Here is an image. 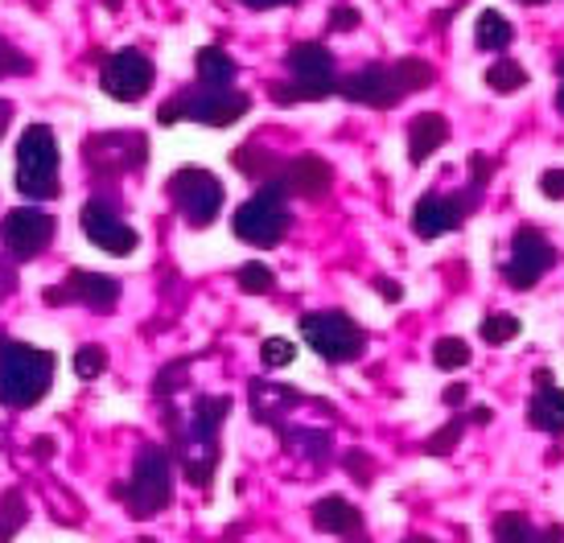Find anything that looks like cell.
Returning <instances> with one entry per match:
<instances>
[{
	"instance_id": "33",
	"label": "cell",
	"mask_w": 564,
	"mask_h": 543,
	"mask_svg": "<svg viewBox=\"0 0 564 543\" xmlns=\"http://www.w3.org/2000/svg\"><path fill=\"white\" fill-rule=\"evenodd\" d=\"M478 334H482L490 346H507L511 338H519V317H511V313H490V317H482Z\"/></svg>"
},
{
	"instance_id": "3",
	"label": "cell",
	"mask_w": 564,
	"mask_h": 543,
	"mask_svg": "<svg viewBox=\"0 0 564 543\" xmlns=\"http://www.w3.org/2000/svg\"><path fill=\"white\" fill-rule=\"evenodd\" d=\"M173 490H177V457L173 449L161 445H144L132 461V478L120 486L116 495L124 498V511L132 519H158L161 511L173 507Z\"/></svg>"
},
{
	"instance_id": "45",
	"label": "cell",
	"mask_w": 564,
	"mask_h": 543,
	"mask_svg": "<svg viewBox=\"0 0 564 543\" xmlns=\"http://www.w3.org/2000/svg\"><path fill=\"white\" fill-rule=\"evenodd\" d=\"M248 9H281V4H297V0H239Z\"/></svg>"
},
{
	"instance_id": "5",
	"label": "cell",
	"mask_w": 564,
	"mask_h": 543,
	"mask_svg": "<svg viewBox=\"0 0 564 543\" xmlns=\"http://www.w3.org/2000/svg\"><path fill=\"white\" fill-rule=\"evenodd\" d=\"M251 111L248 91H236V87H189V91L173 95L158 108V124H177V120H194V124L206 128H227L243 120Z\"/></svg>"
},
{
	"instance_id": "8",
	"label": "cell",
	"mask_w": 564,
	"mask_h": 543,
	"mask_svg": "<svg viewBox=\"0 0 564 543\" xmlns=\"http://www.w3.org/2000/svg\"><path fill=\"white\" fill-rule=\"evenodd\" d=\"M301 338H305V346H310L314 355L326 358V362H355V358L367 350L362 326L338 309L301 313Z\"/></svg>"
},
{
	"instance_id": "22",
	"label": "cell",
	"mask_w": 564,
	"mask_h": 543,
	"mask_svg": "<svg viewBox=\"0 0 564 543\" xmlns=\"http://www.w3.org/2000/svg\"><path fill=\"white\" fill-rule=\"evenodd\" d=\"M528 424L540 428V433L561 436L564 433V388H540L528 400Z\"/></svg>"
},
{
	"instance_id": "11",
	"label": "cell",
	"mask_w": 564,
	"mask_h": 543,
	"mask_svg": "<svg viewBox=\"0 0 564 543\" xmlns=\"http://www.w3.org/2000/svg\"><path fill=\"white\" fill-rule=\"evenodd\" d=\"M149 156V137L144 132H95L83 144V161L91 173H108V177H124L137 173Z\"/></svg>"
},
{
	"instance_id": "19",
	"label": "cell",
	"mask_w": 564,
	"mask_h": 543,
	"mask_svg": "<svg viewBox=\"0 0 564 543\" xmlns=\"http://www.w3.org/2000/svg\"><path fill=\"white\" fill-rule=\"evenodd\" d=\"M281 182L289 186V194L317 203V198H326L329 186H334V165H329L326 156H317V153L293 156V161H284Z\"/></svg>"
},
{
	"instance_id": "41",
	"label": "cell",
	"mask_w": 564,
	"mask_h": 543,
	"mask_svg": "<svg viewBox=\"0 0 564 543\" xmlns=\"http://www.w3.org/2000/svg\"><path fill=\"white\" fill-rule=\"evenodd\" d=\"M17 293V272L9 260H0V305H4V296Z\"/></svg>"
},
{
	"instance_id": "29",
	"label": "cell",
	"mask_w": 564,
	"mask_h": 543,
	"mask_svg": "<svg viewBox=\"0 0 564 543\" xmlns=\"http://www.w3.org/2000/svg\"><path fill=\"white\" fill-rule=\"evenodd\" d=\"M495 543H540V531L532 528L528 514L507 511L495 519Z\"/></svg>"
},
{
	"instance_id": "25",
	"label": "cell",
	"mask_w": 564,
	"mask_h": 543,
	"mask_svg": "<svg viewBox=\"0 0 564 543\" xmlns=\"http://www.w3.org/2000/svg\"><path fill=\"white\" fill-rule=\"evenodd\" d=\"M276 433L284 436V449L297 453L301 461H314V466H326L329 461V433L326 428H293V424H281Z\"/></svg>"
},
{
	"instance_id": "51",
	"label": "cell",
	"mask_w": 564,
	"mask_h": 543,
	"mask_svg": "<svg viewBox=\"0 0 564 543\" xmlns=\"http://www.w3.org/2000/svg\"><path fill=\"white\" fill-rule=\"evenodd\" d=\"M30 4H33V9H46L50 0H30Z\"/></svg>"
},
{
	"instance_id": "23",
	"label": "cell",
	"mask_w": 564,
	"mask_h": 543,
	"mask_svg": "<svg viewBox=\"0 0 564 543\" xmlns=\"http://www.w3.org/2000/svg\"><path fill=\"white\" fill-rule=\"evenodd\" d=\"M194 70H198V83L203 87H236L239 66L236 58L223 46H203L194 54Z\"/></svg>"
},
{
	"instance_id": "14",
	"label": "cell",
	"mask_w": 564,
	"mask_h": 543,
	"mask_svg": "<svg viewBox=\"0 0 564 543\" xmlns=\"http://www.w3.org/2000/svg\"><path fill=\"white\" fill-rule=\"evenodd\" d=\"M478 198H482V186H470L462 189V194L429 189V194H421L416 210H412V231L421 235V239H437V235L454 231L462 218H470L478 210Z\"/></svg>"
},
{
	"instance_id": "16",
	"label": "cell",
	"mask_w": 564,
	"mask_h": 543,
	"mask_svg": "<svg viewBox=\"0 0 564 543\" xmlns=\"http://www.w3.org/2000/svg\"><path fill=\"white\" fill-rule=\"evenodd\" d=\"M83 235L91 239L99 251H108V256H132L137 251V243H141V235L128 227L124 218L116 215L108 203H99V198H91V203L83 206Z\"/></svg>"
},
{
	"instance_id": "12",
	"label": "cell",
	"mask_w": 564,
	"mask_h": 543,
	"mask_svg": "<svg viewBox=\"0 0 564 543\" xmlns=\"http://www.w3.org/2000/svg\"><path fill=\"white\" fill-rule=\"evenodd\" d=\"M552 264H556V248L544 239L540 227L523 222L516 231V239H511V260L502 264V280L511 289H519V293H528V289H535L540 280L549 276Z\"/></svg>"
},
{
	"instance_id": "36",
	"label": "cell",
	"mask_w": 564,
	"mask_h": 543,
	"mask_svg": "<svg viewBox=\"0 0 564 543\" xmlns=\"http://www.w3.org/2000/svg\"><path fill=\"white\" fill-rule=\"evenodd\" d=\"M297 358V346L289 338H264L260 341V362H264L268 371H281V367H289Z\"/></svg>"
},
{
	"instance_id": "54",
	"label": "cell",
	"mask_w": 564,
	"mask_h": 543,
	"mask_svg": "<svg viewBox=\"0 0 564 543\" xmlns=\"http://www.w3.org/2000/svg\"><path fill=\"white\" fill-rule=\"evenodd\" d=\"M404 543H429V540H404Z\"/></svg>"
},
{
	"instance_id": "7",
	"label": "cell",
	"mask_w": 564,
	"mask_h": 543,
	"mask_svg": "<svg viewBox=\"0 0 564 543\" xmlns=\"http://www.w3.org/2000/svg\"><path fill=\"white\" fill-rule=\"evenodd\" d=\"M165 194H170V203L177 206V215L186 218L194 231L210 227V222L219 218L223 203H227L223 182L210 170H203V165H182V170L165 182Z\"/></svg>"
},
{
	"instance_id": "46",
	"label": "cell",
	"mask_w": 564,
	"mask_h": 543,
	"mask_svg": "<svg viewBox=\"0 0 564 543\" xmlns=\"http://www.w3.org/2000/svg\"><path fill=\"white\" fill-rule=\"evenodd\" d=\"M540 543H564V528H561V523H552V528L540 535Z\"/></svg>"
},
{
	"instance_id": "44",
	"label": "cell",
	"mask_w": 564,
	"mask_h": 543,
	"mask_svg": "<svg viewBox=\"0 0 564 543\" xmlns=\"http://www.w3.org/2000/svg\"><path fill=\"white\" fill-rule=\"evenodd\" d=\"M376 289L388 296L392 305H400V296H404V293H400V284H392V280H383V276H376Z\"/></svg>"
},
{
	"instance_id": "15",
	"label": "cell",
	"mask_w": 564,
	"mask_h": 543,
	"mask_svg": "<svg viewBox=\"0 0 564 543\" xmlns=\"http://www.w3.org/2000/svg\"><path fill=\"white\" fill-rule=\"evenodd\" d=\"M42 296H46V305H87L91 313H111L120 301V280L75 268V272H66L63 284H50Z\"/></svg>"
},
{
	"instance_id": "18",
	"label": "cell",
	"mask_w": 564,
	"mask_h": 543,
	"mask_svg": "<svg viewBox=\"0 0 564 543\" xmlns=\"http://www.w3.org/2000/svg\"><path fill=\"white\" fill-rule=\"evenodd\" d=\"M314 528L334 535L338 543H371L362 528V511L343 495H326L314 502Z\"/></svg>"
},
{
	"instance_id": "43",
	"label": "cell",
	"mask_w": 564,
	"mask_h": 543,
	"mask_svg": "<svg viewBox=\"0 0 564 543\" xmlns=\"http://www.w3.org/2000/svg\"><path fill=\"white\" fill-rule=\"evenodd\" d=\"M490 182V156H474V186H486Z\"/></svg>"
},
{
	"instance_id": "37",
	"label": "cell",
	"mask_w": 564,
	"mask_h": 543,
	"mask_svg": "<svg viewBox=\"0 0 564 543\" xmlns=\"http://www.w3.org/2000/svg\"><path fill=\"white\" fill-rule=\"evenodd\" d=\"M343 469L359 481V486H371V481H376V474H379L376 457H371L367 449H346L343 453Z\"/></svg>"
},
{
	"instance_id": "49",
	"label": "cell",
	"mask_w": 564,
	"mask_h": 543,
	"mask_svg": "<svg viewBox=\"0 0 564 543\" xmlns=\"http://www.w3.org/2000/svg\"><path fill=\"white\" fill-rule=\"evenodd\" d=\"M556 108H561V116H564V83H561V91H556Z\"/></svg>"
},
{
	"instance_id": "28",
	"label": "cell",
	"mask_w": 564,
	"mask_h": 543,
	"mask_svg": "<svg viewBox=\"0 0 564 543\" xmlns=\"http://www.w3.org/2000/svg\"><path fill=\"white\" fill-rule=\"evenodd\" d=\"M392 75L404 95L424 91V87L437 83V70H433V63H424V58H400V63H392Z\"/></svg>"
},
{
	"instance_id": "17",
	"label": "cell",
	"mask_w": 564,
	"mask_h": 543,
	"mask_svg": "<svg viewBox=\"0 0 564 543\" xmlns=\"http://www.w3.org/2000/svg\"><path fill=\"white\" fill-rule=\"evenodd\" d=\"M338 95L350 99V104H367V108H392L395 99H404L400 83H395L392 66L383 63H367L359 70L338 78Z\"/></svg>"
},
{
	"instance_id": "42",
	"label": "cell",
	"mask_w": 564,
	"mask_h": 543,
	"mask_svg": "<svg viewBox=\"0 0 564 543\" xmlns=\"http://www.w3.org/2000/svg\"><path fill=\"white\" fill-rule=\"evenodd\" d=\"M441 400H445V404H449V408H462V404H466V400H470V383H449V388H445V395H441Z\"/></svg>"
},
{
	"instance_id": "32",
	"label": "cell",
	"mask_w": 564,
	"mask_h": 543,
	"mask_svg": "<svg viewBox=\"0 0 564 543\" xmlns=\"http://www.w3.org/2000/svg\"><path fill=\"white\" fill-rule=\"evenodd\" d=\"M470 346L462 338H437V346H433V362L441 371H462V367H470Z\"/></svg>"
},
{
	"instance_id": "47",
	"label": "cell",
	"mask_w": 564,
	"mask_h": 543,
	"mask_svg": "<svg viewBox=\"0 0 564 543\" xmlns=\"http://www.w3.org/2000/svg\"><path fill=\"white\" fill-rule=\"evenodd\" d=\"M9 120H13V104H4V99H0V137H4Z\"/></svg>"
},
{
	"instance_id": "26",
	"label": "cell",
	"mask_w": 564,
	"mask_h": 543,
	"mask_svg": "<svg viewBox=\"0 0 564 543\" xmlns=\"http://www.w3.org/2000/svg\"><path fill=\"white\" fill-rule=\"evenodd\" d=\"M474 42H478V50H507L516 42V30L499 9H482L478 25H474Z\"/></svg>"
},
{
	"instance_id": "10",
	"label": "cell",
	"mask_w": 564,
	"mask_h": 543,
	"mask_svg": "<svg viewBox=\"0 0 564 543\" xmlns=\"http://www.w3.org/2000/svg\"><path fill=\"white\" fill-rule=\"evenodd\" d=\"M54 231H58L54 215L37 210V206H17L0 218V248L9 251V260L25 264V260H37L54 243Z\"/></svg>"
},
{
	"instance_id": "21",
	"label": "cell",
	"mask_w": 564,
	"mask_h": 543,
	"mask_svg": "<svg viewBox=\"0 0 564 543\" xmlns=\"http://www.w3.org/2000/svg\"><path fill=\"white\" fill-rule=\"evenodd\" d=\"M445 140H449V120L445 116H437V111L412 116V124H408V161L424 165L437 149H445Z\"/></svg>"
},
{
	"instance_id": "2",
	"label": "cell",
	"mask_w": 564,
	"mask_h": 543,
	"mask_svg": "<svg viewBox=\"0 0 564 543\" xmlns=\"http://www.w3.org/2000/svg\"><path fill=\"white\" fill-rule=\"evenodd\" d=\"M50 383H54V355L0 334V404L25 412L37 400H46Z\"/></svg>"
},
{
	"instance_id": "52",
	"label": "cell",
	"mask_w": 564,
	"mask_h": 543,
	"mask_svg": "<svg viewBox=\"0 0 564 543\" xmlns=\"http://www.w3.org/2000/svg\"><path fill=\"white\" fill-rule=\"evenodd\" d=\"M519 4H544V0H519Z\"/></svg>"
},
{
	"instance_id": "13",
	"label": "cell",
	"mask_w": 564,
	"mask_h": 543,
	"mask_svg": "<svg viewBox=\"0 0 564 543\" xmlns=\"http://www.w3.org/2000/svg\"><path fill=\"white\" fill-rule=\"evenodd\" d=\"M153 83H158V66L141 50H116L108 63L99 66V87L111 99H120V104L144 99V95L153 91Z\"/></svg>"
},
{
	"instance_id": "4",
	"label": "cell",
	"mask_w": 564,
	"mask_h": 543,
	"mask_svg": "<svg viewBox=\"0 0 564 543\" xmlns=\"http://www.w3.org/2000/svg\"><path fill=\"white\" fill-rule=\"evenodd\" d=\"M17 189L33 203H54L63 194L58 137L50 124H30L17 140Z\"/></svg>"
},
{
	"instance_id": "50",
	"label": "cell",
	"mask_w": 564,
	"mask_h": 543,
	"mask_svg": "<svg viewBox=\"0 0 564 543\" xmlns=\"http://www.w3.org/2000/svg\"><path fill=\"white\" fill-rule=\"evenodd\" d=\"M556 75L564 78V54H561V58H556Z\"/></svg>"
},
{
	"instance_id": "31",
	"label": "cell",
	"mask_w": 564,
	"mask_h": 543,
	"mask_svg": "<svg viewBox=\"0 0 564 543\" xmlns=\"http://www.w3.org/2000/svg\"><path fill=\"white\" fill-rule=\"evenodd\" d=\"M236 284L248 296H264V293L276 289V272H272L268 264H260V260H248V264L236 272Z\"/></svg>"
},
{
	"instance_id": "6",
	"label": "cell",
	"mask_w": 564,
	"mask_h": 543,
	"mask_svg": "<svg viewBox=\"0 0 564 543\" xmlns=\"http://www.w3.org/2000/svg\"><path fill=\"white\" fill-rule=\"evenodd\" d=\"M289 222H293V215H289V186L276 177L264 189H256L243 206H236L231 231L251 248H276L289 235Z\"/></svg>"
},
{
	"instance_id": "20",
	"label": "cell",
	"mask_w": 564,
	"mask_h": 543,
	"mask_svg": "<svg viewBox=\"0 0 564 543\" xmlns=\"http://www.w3.org/2000/svg\"><path fill=\"white\" fill-rule=\"evenodd\" d=\"M310 404L301 391L293 388H281V383H264V379H256L251 383V416L260 420V424H272V428H281L284 424V412H293V408Z\"/></svg>"
},
{
	"instance_id": "24",
	"label": "cell",
	"mask_w": 564,
	"mask_h": 543,
	"mask_svg": "<svg viewBox=\"0 0 564 543\" xmlns=\"http://www.w3.org/2000/svg\"><path fill=\"white\" fill-rule=\"evenodd\" d=\"M231 165H236L239 173H248L251 182H276L284 173V161L276 153H268L264 144H256V140H248L243 149H236L231 153Z\"/></svg>"
},
{
	"instance_id": "27",
	"label": "cell",
	"mask_w": 564,
	"mask_h": 543,
	"mask_svg": "<svg viewBox=\"0 0 564 543\" xmlns=\"http://www.w3.org/2000/svg\"><path fill=\"white\" fill-rule=\"evenodd\" d=\"M25 523H30V502H25V495H21L17 486H9V490L0 495V543L13 540Z\"/></svg>"
},
{
	"instance_id": "53",
	"label": "cell",
	"mask_w": 564,
	"mask_h": 543,
	"mask_svg": "<svg viewBox=\"0 0 564 543\" xmlns=\"http://www.w3.org/2000/svg\"><path fill=\"white\" fill-rule=\"evenodd\" d=\"M108 9H120V0H108Z\"/></svg>"
},
{
	"instance_id": "38",
	"label": "cell",
	"mask_w": 564,
	"mask_h": 543,
	"mask_svg": "<svg viewBox=\"0 0 564 543\" xmlns=\"http://www.w3.org/2000/svg\"><path fill=\"white\" fill-rule=\"evenodd\" d=\"M30 70H33L30 58H25L13 42H4V37H0V78H21V75H30Z\"/></svg>"
},
{
	"instance_id": "48",
	"label": "cell",
	"mask_w": 564,
	"mask_h": 543,
	"mask_svg": "<svg viewBox=\"0 0 564 543\" xmlns=\"http://www.w3.org/2000/svg\"><path fill=\"white\" fill-rule=\"evenodd\" d=\"M470 420H474V424H490V408H474Z\"/></svg>"
},
{
	"instance_id": "1",
	"label": "cell",
	"mask_w": 564,
	"mask_h": 543,
	"mask_svg": "<svg viewBox=\"0 0 564 543\" xmlns=\"http://www.w3.org/2000/svg\"><path fill=\"white\" fill-rule=\"evenodd\" d=\"M231 412V400L227 395H198L189 416L182 420L177 408H165V428H170V445L173 457L182 466V478L189 486L206 490L215 481V466H219V428Z\"/></svg>"
},
{
	"instance_id": "55",
	"label": "cell",
	"mask_w": 564,
	"mask_h": 543,
	"mask_svg": "<svg viewBox=\"0 0 564 543\" xmlns=\"http://www.w3.org/2000/svg\"><path fill=\"white\" fill-rule=\"evenodd\" d=\"M141 543H158V540H149V535H144V540Z\"/></svg>"
},
{
	"instance_id": "40",
	"label": "cell",
	"mask_w": 564,
	"mask_h": 543,
	"mask_svg": "<svg viewBox=\"0 0 564 543\" xmlns=\"http://www.w3.org/2000/svg\"><path fill=\"white\" fill-rule=\"evenodd\" d=\"M540 194H544V198H552V203H561V198H564V170L540 173Z\"/></svg>"
},
{
	"instance_id": "35",
	"label": "cell",
	"mask_w": 564,
	"mask_h": 543,
	"mask_svg": "<svg viewBox=\"0 0 564 543\" xmlns=\"http://www.w3.org/2000/svg\"><path fill=\"white\" fill-rule=\"evenodd\" d=\"M104 371H108V350H104V346H79V355H75V374H79L83 383L99 379Z\"/></svg>"
},
{
	"instance_id": "9",
	"label": "cell",
	"mask_w": 564,
	"mask_h": 543,
	"mask_svg": "<svg viewBox=\"0 0 564 543\" xmlns=\"http://www.w3.org/2000/svg\"><path fill=\"white\" fill-rule=\"evenodd\" d=\"M284 78L293 83L297 99H329L338 91V75H334V54L322 42H297L284 54Z\"/></svg>"
},
{
	"instance_id": "30",
	"label": "cell",
	"mask_w": 564,
	"mask_h": 543,
	"mask_svg": "<svg viewBox=\"0 0 564 543\" xmlns=\"http://www.w3.org/2000/svg\"><path fill=\"white\" fill-rule=\"evenodd\" d=\"M486 87L499 95H511V91H519V87H528V70L519 63H511V58H499V63L486 70Z\"/></svg>"
},
{
	"instance_id": "39",
	"label": "cell",
	"mask_w": 564,
	"mask_h": 543,
	"mask_svg": "<svg viewBox=\"0 0 564 543\" xmlns=\"http://www.w3.org/2000/svg\"><path fill=\"white\" fill-rule=\"evenodd\" d=\"M329 30L334 33L359 30V9H355V4H334V9H329Z\"/></svg>"
},
{
	"instance_id": "34",
	"label": "cell",
	"mask_w": 564,
	"mask_h": 543,
	"mask_svg": "<svg viewBox=\"0 0 564 543\" xmlns=\"http://www.w3.org/2000/svg\"><path fill=\"white\" fill-rule=\"evenodd\" d=\"M462 433H466V416H454L445 428H437V433H433V441L424 445V453H429V457H449V453L457 449Z\"/></svg>"
}]
</instances>
